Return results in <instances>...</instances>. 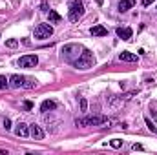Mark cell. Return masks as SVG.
<instances>
[{
    "instance_id": "obj_1",
    "label": "cell",
    "mask_w": 157,
    "mask_h": 155,
    "mask_svg": "<svg viewBox=\"0 0 157 155\" xmlns=\"http://www.w3.org/2000/svg\"><path fill=\"white\" fill-rule=\"evenodd\" d=\"M82 51H84L82 46H78V44H68V46L62 47V57L66 60H70V62H75L78 57H80Z\"/></svg>"
},
{
    "instance_id": "obj_2",
    "label": "cell",
    "mask_w": 157,
    "mask_h": 155,
    "mask_svg": "<svg viewBox=\"0 0 157 155\" xmlns=\"http://www.w3.org/2000/svg\"><path fill=\"white\" fill-rule=\"evenodd\" d=\"M106 122H108V119L104 115H88V117H82V119L75 120L77 126H102Z\"/></svg>"
},
{
    "instance_id": "obj_3",
    "label": "cell",
    "mask_w": 157,
    "mask_h": 155,
    "mask_svg": "<svg viewBox=\"0 0 157 155\" xmlns=\"http://www.w3.org/2000/svg\"><path fill=\"white\" fill-rule=\"evenodd\" d=\"M93 62H95L93 53L88 51V49H84V51L80 53V57H78L73 64H75V68H78V70H90V68L93 66Z\"/></svg>"
},
{
    "instance_id": "obj_4",
    "label": "cell",
    "mask_w": 157,
    "mask_h": 155,
    "mask_svg": "<svg viewBox=\"0 0 157 155\" xmlns=\"http://www.w3.org/2000/svg\"><path fill=\"white\" fill-rule=\"evenodd\" d=\"M84 15V4L80 0H73L71 6H70V11H68V17L71 22H77L78 18Z\"/></svg>"
},
{
    "instance_id": "obj_5",
    "label": "cell",
    "mask_w": 157,
    "mask_h": 155,
    "mask_svg": "<svg viewBox=\"0 0 157 155\" xmlns=\"http://www.w3.org/2000/svg\"><path fill=\"white\" fill-rule=\"evenodd\" d=\"M51 35H53V28H51L49 24H39V26L35 28V39L46 40V39H49Z\"/></svg>"
},
{
    "instance_id": "obj_6",
    "label": "cell",
    "mask_w": 157,
    "mask_h": 155,
    "mask_svg": "<svg viewBox=\"0 0 157 155\" xmlns=\"http://www.w3.org/2000/svg\"><path fill=\"white\" fill-rule=\"evenodd\" d=\"M37 64H39V57L37 55H24L18 60V66L20 68H35Z\"/></svg>"
},
{
    "instance_id": "obj_7",
    "label": "cell",
    "mask_w": 157,
    "mask_h": 155,
    "mask_svg": "<svg viewBox=\"0 0 157 155\" xmlns=\"http://www.w3.org/2000/svg\"><path fill=\"white\" fill-rule=\"evenodd\" d=\"M29 135H31L33 139H37V141H42L46 133H44V130L40 128L39 124H31V126H29Z\"/></svg>"
},
{
    "instance_id": "obj_8",
    "label": "cell",
    "mask_w": 157,
    "mask_h": 155,
    "mask_svg": "<svg viewBox=\"0 0 157 155\" xmlns=\"http://www.w3.org/2000/svg\"><path fill=\"white\" fill-rule=\"evenodd\" d=\"M24 82H26V77H22V75H11L9 77L11 88H24Z\"/></svg>"
},
{
    "instance_id": "obj_9",
    "label": "cell",
    "mask_w": 157,
    "mask_h": 155,
    "mask_svg": "<svg viewBox=\"0 0 157 155\" xmlns=\"http://www.w3.org/2000/svg\"><path fill=\"white\" fill-rule=\"evenodd\" d=\"M15 133H17V137H28L29 135V126L26 122H18L17 128H15Z\"/></svg>"
},
{
    "instance_id": "obj_10",
    "label": "cell",
    "mask_w": 157,
    "mask_h": 155,
    "mask_svg": "<svg viewBox=\"0 0 157 155\" xmlns=\"http://www.w3.org/2000/svg\"><path fill=\"white\" fill-rule=\"evenodd\" d=\"M132 35H133V31L130 29V28H119L117 29V37L122 40H130L132 39Z\"/></svg>"
},
{
    "instance_id": "obj_11",
    "label": "cell",
    "mask_w": 157,
    "mask_h": 155,
    "mask_svg": "<svg viewBox=\"0 0 157 155\" xmlns=\"http://www.w3.org/2000/svg\"><path fill=\"white\" fill-rule=\"evenodd\" d=\"M119 60H122V62H137V55H133L130 51H122L119 55Z\"/></svg>"
},
{
    "instance_id": "obj_12",
    "label": "cell",
    "mask_w": 157,
    "mask_h": 155,
    "mask_svg": "<svg viewBox=\"0 0 157 155\" xmlns=\"http://www.w3.org/2000/svg\"><path fill=\"white\" fill-rule=\"evenodd\" d=\"M91 35L93 37H106L108 35V29L104 26H93L91 28Z\"/></svg>"
},
{
    "instance_id": "obj_13",
    "label": "cell",
    "mask_w": 157,
    "mask_h": 155,
    "mask_svg": "<svg viewBox=\"0 0 157 155\" xmlns=\"http://www.w3.org/2000/svg\"><path fill=\"white\" fill-rule=\"evenodd\" d=\"M133 6H135V0H121V2H119V11L124 13V11L132 9Z\"/></svg>"
},
{
    "instance_id": "obj_14",
    "label": "cell",
    "mask_w": 157,
    "mask_h": 155,
    "mask_svg": "<svg viewBox=\"0 0 157 155\" xmlns=\"http://www.w3.org/2000/svg\"><path fill=\"white\" fill-rule=\"evenodd\" d=\"M55 108H57V102H53V100H44L40 104V112H51Z\"/></svg>"
},
{
    "instance_id": "obj_15",
    "label": "cell",
    "mask_w": 157,
    "mask_h": 155,
    "mask_svg": "<svg viewBox=\"0 0 157 155\" xmlns=\"http://www.w3.org/2000/svg\"><path fill=\"white\" fill-rule=\"evenodd\" d=\"M48 17H49V22H53V24H59L62 18H60V15L57 13V11H53V9H49L48 11Z\"/></svg>"
},
{
    "instance_id": "obj_16",
    "label": "cell",
    "mask_w": 157,
    "mask_h": 155,
    "mask_svg": "<svg viewBox=\"0 0 157 155\" xmlns=\"http://www.w3.org/2000/svg\"><path fill=\"white\" fill-rule=\"evenodd\" d=\"M35 86H37V80H35V78H28V77H26L24 88H35Z\"/></svg>"
},
{
    "instance_id": "obj_17",
    "label": "cell",
    "mask_w": 157,
    "mask_h": 155,
    "mask_svg": "<svg viewBox=\"0 0 157 155\" xmlns=\"http://www.w3.org/2000/svg\"><path fill=\"white\" fill-rule=\"evenodd\" d=\"M9 86V78H6L4 75H0V89H6Z\"/></svg>"
},
{
    "instance_id": "obj_18",
    "label": "cell",
    "mask_w": 157,
    "mask_h": 155,
    "mask_svg": "<svg viewBox=\"0 0 157 155\" xmlns=\"http://www.w3.org/2000/svg\"><path fill=\"white\" fill-rule=\"evenodd\" d=\"M110 146L112 148H121L122 146V141L121 139H113V141H110Z\"/></svg>"
},
{
    "instance_id": "obj_19",
    "label": "cell",
    "mask_w": 157,
    "mask_h": 155,
    "mask_svg": "<svg viewBox=\"0 0 157 155\" xmlns=\"http://www.w3.org/2000/svg\"><path fill=\"white\" fill-rule=\"evenodd\" d=\"M86 110H88V100L80 99V112H86Z\"/></svg>"
},
{
    "instance_id": "obj_20",
    "label": "cell",
    "mask_w": 157,
    "mask_h": 155,
    "mask_svg": "<svg viewBox=\"0 0 157 155\" xmlns=\"http://www.w3.org/2000/svg\"><path fill=\"white\" fill-rule=\"evenodd\" d=\"M146 126H148V130H150V131H155V126L152 124V120H150V119H146Z\"/></svg>"
},
{
    "instance_id": "obj_21",
    "label": "cell",
    "mask_w": 157,
    "mask_h": 155,
    "mask_svg": "<svg viewBox=\"0 0 157 155\" xmlns=\"http://www.w3.org/2000/svg\"><path fill=\"white\" fill-rule=\"evenodd\" d=\"M4 128H6V130H11V120H9V119L4 120Z\"/></svg>"
},
{
    "instance_id": "obj_22",
    "label": "cell",
    "mask_w": 157,
    "mask_h": 155,
    "mask_svg": "<svg viewBox=\"0 0 157 155\" xmlns=\"http://www.w3.org/2000/svg\"><path fill=\"white\" fill-rule=\"evenodd\" d=\"M17 44H18V42H17V40H15V39L7 40V46H9V47H15V46H17Z\"/></svg>"
},
{
    "instance_id": "obj_23",
    "label": "cell",
    "mask_w": 157,
    "mask_h": 155,
    "mask_svg": "<svg viewBox=\"0 0 157 155\" xmlns=\"http://www.w3.org/2000/svg\"><path fill=\"white\" fill-rule=\"evenodd\" d=\"M40 7H42V11H46V13L49 11V7H48V4H46V2H42V6H40Z\"/></svg>"
},
{
    "instance_id": "obj_24",
    "label": "cell",
    "mask_w": 157,
    "mask_h": 155,
    "mask_svg": "<svg viewBox=\"0 0 157 155\" xmlns=\"http://www.w3.org/2000/svg\"><path fill=\"white\" fill-rule=\"evenodd\" d=\"M24 108H26V110H31V108H33V104L28 100V102H24Z\"/></svg>"
},
{
    "instance_id": "obj_25",
    "label": "cell",
    "mask_w": 157,
    "mask_h": 155,
    "mask_svg": "<svg viewBox=\"0 0 157 155\" xmlns=\"http://www.w3.org/2000/svg\"><path fill=\"white\" fill-rule=\"evenodd\" d=\"M150 4H154V0H143V6H150Z\"/></svg>"
}]
</instances>
